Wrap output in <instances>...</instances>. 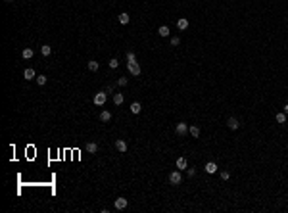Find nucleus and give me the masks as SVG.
<instances>
[{
    "label": "nucleus",
    "mask_w": 288,
    "mask_h": 213,
    "mask_svg": "<svg viewBox=\"0 0 288 213\" xmlns=\"http://www.w3.org/2000/svg\"><path fill=\"white\" fill-rule=\"evenodd\" d=\"M127 69H129V73L135 75V77H138V75H140V65H138L137 60H135V61H127Z\"/></svg>",
    "instance_id": "nucleus-1"
},
{
    "label": "nucleus",
    "mask_w": 288,
    "mask_h": 213,
    "mask_svg": "<svg viewBox=\"0 0 288 213\" xmlns=\"http://www.w3.org/2000/svg\"><path fill=\"white\" fill-rule=\"evenodd\" d=\"M106 100H108L106 92H96V96H94V104H96V106H104Z\"/></svg>",
    "instance_id": "nucleus-2"
},
{
    "label": "nucleus",
    "mask_w": 288,
    "mask_h": 213,
    "mask_svg": "<svg viewBox=\"0 0 288 213\" xmlns=\"http://www.w3.org/2000/svg\"><path fill=\"white\" fill-rule=\"evenodd\" d=\"M175 133H177L179 136H184V134L188 133V125H186V123H177V127H175Z\"/></svg>",
    "instance_id": "nucleus-3"
},
{
    "label": "nucleus",
    "mask_w": 288,
    "mask_h": 213,
    "mask_svg": "<svg viewBox=\"0 0 288 213\" xmlns=\"http://www.w3.org/2000/svg\"><path fill=\"white\" fill-rule=\"evenodd\" d=\"M204 171H206L207 175H213V173H217V163H215V161H207L206 165H204Z\"/></svg>",
    "instance_id": "nucleus-4"
},
{
    "label": "nucleus",
    "mask_w": 288,
    "mask_h": 213,
    "mask_svg": "<svg viewBox=\"0 0 288 213\" xmlns=\"http://www.w3.org/2000/svg\"><path fill=\"white\" fill-rule=\"evenodd\" d=\"M181 181H183V177H181V173H179V171H173L169 175V182H171V184H181Z\"/></svg>",
    "instance_id": "nucleus-5"
},
{
    "label": "nucleus",
    "mask_w": 288,
    "mask_h": 213,
    "mask_svg": "<svg viewBox=\"0 0 288 213\" xmlns=\"http://www.w3.org/2000/svg\"><path fill=\"white\" fill-rule=\"evenodd\" d=\"M227 127H229V129H233V131H236L238 127H240V123H238L236 117H229V119H227Z\"/></svg>",
    "instance_id": "nucleus-6"
},
{
    "label": "nucleus",
    "mask_w": 288,
    "mask_h": 213,
    "mask_svg": "<svg viewBox=\"0 0 288 213\" xmlns=\"http://www.w3.org/2000/svg\"><path fill=\"white\" fill-rule=\"evenodd\" d=\"M23 77H25L27 81H31V79H37V73H35V69H33V67H27V69L23 71Z\"/></svg>",
    "instance_id": "nucleus-7"
},
{
    "label": "nucleus",
    "mask_w": 288,
    "mask_h": 213,
    "mask_svg": "<svg viewBox=\"0 0 288 213\" xmlns=\"http://www.w3.org/2000/svg\"><path fill=\"white\" fill-rule=\"evenodd\" d=\"M114 207L115 209H125V207H127V200H125V198H117L114 202Z\"/></svg>",
    "instance_id": "nucleus-8"
},
{
    "label": "nucleus",
    "mask_w": 288,
    "mask_h": 213,
    "mask_svg": "<svg viewBox=\"0 0 288 213\" xmlns=\"http://www.w3.org/2000/svg\"><path fill=\"white\" fill-rule=\"evenodd\" d=\"M175 163H177V169H181V171H183V169H188V161H186V158H179Z\"/></svg>",
    "instance_id": "nucleus-9"
},
{
    "label": "nucleus",
    "mask_w": 288,
    "mask_h": 213,
    "mask_svg": "<svg viewBox=\"0 0 288 213\" xmlns=\"http://www.w3.org/2000/svg\"><path fill=\"white\" fill-rule=\"evenodd\" d=\"M115 148H117L119 152H127V142L121 140V138H117V140H115Z\"/></svg>",
    "instance_id": "nucleus-10"
},
{
    "label": "nucleus",
    "mask_w": 288,
    "mask_h": 213,
    "mask_svg": "<svg viewBox=\"0 0 288 213\" xmlns=\"http://www.w3.org/2000/svg\"><path fill=\"white\" fill-rule=\"evenodd\" d=\"M188 134H190V136H194V138H198V136H200V129H198L196 125L188 127Z\"/></svg>",
    "instance_id": "nucleus-11"
},
{
    "label": "nucleus",
    "mask_w": 288,
    "mask_h": 213,
    "mask_svg": "<svg viewBox=\"0 0 288 213\" xmlns=\"http://www.w3.org/2000/svg\"><path fill=\"white\" fill-rule=\"evenodd\" d=\"M177 27H179V31H184V29L188 27V19H184V17H181L177 21Z\"/></svg>",
    "instance_id": "nucleus-12"
},
{
    "label": "nucleus",
    "mask_w": 288,
    "mask_h": 213,
    "mask_svg": "<svg viewBox=\"0 0 288 213\" xmlns=\"http://www.w3.org/2000/svg\"><path fill=\"white\" fill-rule=\"evenodd\" d=\"M87 152L88 154H96V152H98V144H96V142H88L87 144Z\"/></svg>",
    "instance_id": "nucleus-13"
},
{
    "label": "nucleus",
    "mask_w": 288,
    "mask_h": 213,
    "mask_svg": "<svg viewBox=\"0 0 288 213\" xmlns=\"http://www.w3.org/2000/svg\"><path fill=\"white\" fill-rule=\"evenodd\" d=\"M169 27H165V25H161L160 29H158V35H160V37H169Z\"/></svg>",
    "instance_id": "nucleus-14"
},
{
    "label": "nucleus",
    "mask_w": 288,
    "mask_h": 213,
    "mask_svg": "<svg viewBox=\"0 0 288 213\" xmlns=\"http://www.w3.org/2000/svg\"><path fill=\"white\" fill-rule=\"evenodd\" d=\"M110 119H111V113H110L108 110H104V111L100 113V121H104V123H108Z\"/></svg>",
    "instance_id": "nucleus-15"
},
{
    "label": "nucleus",
    "mask_w": 288,
    "mask_h": 213,
    "mask_svg": "<svg viewBox=\"0 0 288 213\" xmlns=\"http://www.w3.org/2000/svg\"><path fill=\"white\" fill-rule=\"evenodd\" d=\"M114 104H117V106L123 104V94H121V92H115L114 94Z\"/></svg>",
    "instance_id": "nucleus-16"
},
{
    "label": "nucleus",
    "mask_w": 288,
    "mask_h": 213,
    "mask_svg": "<svg viewBox=\"0 0 288 213\" xmlns=\"http://www.w3.org/2000/svg\"><path fill=\"white\" fill-rule=\"evenodd\" d=\"M129 19H131V17H129V14H125V12H123V14H119V23H121V25H127Z\"/></svg>",
    "instance_id": "nucleus-17"
},
{
    "label": "nucleus",
    "mask_w": 288,
    "mask_h": 213,
    "mask_svg": "<svg viewBox=\"0 0 288 213\" xmlns=\"http://www.w3.org/2000/svg\"><path fill=\"white\" fill-rule=\"evenodd\" d=\"M140 110H142V106L138 102H133L131 104V113H140Z\"/></svg>",
    "instance_id": "nucleus-18"
},
{
    "label": "nucleus",
    "mask_w": 288,
    "mask_h": 213,
    "mask_svg": "<svg viewBox=\"0 0 288 213\" xmlns=\"http://www.w3.org/2000/svg\"><path fill=\"white\" fill-rule=\"evenodd\" d=\"M33 54H35V52H33L31 48H25V50L21 52V56L25 58V60H31V58H33Z\"/></svg>",
    "instance_id": "nucleus-19"
},
{
    "label": "nucleus",
    "mask_w": 288,
    "mask_h": 213,
    "mask_svg": "<svg viewBox=\"0 0 288 213\" xmlns=\"http://www.w3.org/2000/svg\"><path fill=\"white\" fill-rule=\"evenodd\" d=\"M98 67H100V65H98V61H94V60L88 61V71H92V73H94V71H98Z\"/></svg>",
    "instance_id": "nucleus-20"
},
{
    "label": "nucleus",
    "mask_w": 288,
    "mask_h": 213,
    "mask_svg": "<svg viewBox=\"0 0 288 213\" xmlns=\"http://www.w3.org/2000/svg\"><path fill=\"white\" fill-rule=\"evenodd\" d=\"M41 52H42V56H50V54H52V48L48 46V44H42V46H41Z\"/></svg>",
    "instance_id": "nucleus-21"
},
{
    "label": "nucleus",
    "mask_w": 288,
    "mask_h": 213,
    "mask_svg": "<svg viewBox=\"0 0 288 213\" xmlns=\"http://www.w3.org/2000/svg\"><path fill=\"white\" fill-rule=\"evenodd\" d=\"M46 81H48V79H46L44 75H37V85H39V87H42V85H46Z\"/></svg>",
    "instance_id": "nucleus-22"
},
{
    "label": "nucleus",
    "mask_w": 288,
    "mask_h": 213,
    "mask_svg": "<svg viewBox=\"0 0 288 213\" xmlns=\"http://www.w3.org/2000/svg\"><path fill=\"white\" fill-rule=\"evenodd\" d=\"M127 83H129L127 77H119V79H117V85H119V87H127Z\"/></svg>",
    "instance_id": "nucleus-23"
},
{
    "label": "nucleus",
    "mask_w": 288,
    "mask_h": 213,
    "mask_svg": "<svg viewBox=\"0 0 288 213\" xmlns=\"http://www.w3.org/2000/svg\"><path fill=\"white\" fill-rule=\"evenodd\" d=\"M286 121V113H277V123H284Z\"/></svg>",
    "instance_id": "nucleus-24"
},
{
    "label": "nucleus",
    "mask_w": 288,
    "mask_h": 213,
    "mask_svg": "<svg viewBox=\"0 0 288 213\" xmlns=\"http://www.w3.org/2000/svg\"><path fill=\"white\" fill-rule=\"evenodd\" d=\"M117 65H119V61L115 60V58H111V60H110V67H111V69H117Z\"/></svg>",
    "instance_id": "nucleus-25"
},
{
    "label": "nucleus",
    "mask_w": 288,
    "mask_h": 213,
    "mask_svg": "<svg viewBox=\"0 0 288 213\" xmlns=\"http://www.w3.org/2000/svg\"><path fill=\"white\" fill-rule=\"evenodd\" d=\"M221 179H223V181H229V179H231V173L229 171H221Z\"/></svg>",
    "instance_id": "nucleus-26"
},
{
    "label": "nucleus",
    "mask_w": 288,
    "mask_h": 213,
    "mask_svg": "<svg viewBox=\"0 0 288 213\" xmlns=\"http://www.w3.org/2000/svg\"><path fill=\"white\" fill-rule=\"evenodd\" d=\"M179 42H181L179 37H171V46H179Z\"/></svg>",
    "instance_id": "nucleus-27"
},
{
    "label": "nucleus",
    "mask_w": 288,
    "mask_h": 213,
    "mask_svg": "<svg viewBox=\"0 0 288 213\" xmlns=\"http://www.w3.org/2000/svg\"><path fill=\"white\" fill-rule=\"evenodd\" d=\"M127 60H129V61H135L137 58H135V54H133V52H127Z\"/></svg>",
    "instance_id": "nucleus-28"
},
{
    "label": "nucleus",
    "mask_w": 288,
    "mask_h": 213,
    "mask_svg": "<svg viewBox=\"0 0 288 213\" xmlns=\"http://www.w3.org/2000/svg\"><path fill=\"white\" fill-rule=\"evenodd\" d=\"M186 175H188V177H194V175H196V169H188Z\"/></svg>",
    "instance_id": "nucleus-29"
},
{
    "label": "nucleus",
    "mask_w": 288,
    "mask_h": 213,
    "mask_svg": "<svg viewBox=\"0 0 288 213\" xmlns=\"http://www.w3.org/2000/svg\"><path fill=\"white\" fill-rule=\"evenodd\" d=\"M284 113H286V115H288V104H286V106H284Z\"/></svg>",
    "instance_id": "nucleus-30"
},
{
    "label": "nucleus",
    "mask_w": 288,
    "mask_h": 213,
    "mask_svg": "<svg viewBox=\"0 0 288 213\" xmlns=\"http://www.w3.org/2000/svg\"><path fill=\"white\" fill-rule=\"evenodd\" d=\"M4 2H12V0H4Z\"/></svg>",
    "instance_id": "nucleus-31"
}]
</instances>
